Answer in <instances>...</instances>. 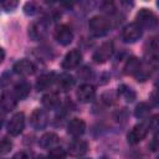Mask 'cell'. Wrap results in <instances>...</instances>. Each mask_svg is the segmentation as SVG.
Returning <instances> with one entry per match:
<instances>
[{
  "label": "cell",
  "instance_id": "cell-1",
  "mask_svg": "<svg viewBox=\"0 0 159 159\" xmlns=\"http://www.w3.org/2000/svg\"><path fill=\"white\" fill-rule=\"evenodd\" d=\"M88 27H89V31L94 36L102 37V36H104V35H107L109 32V30H111V21L107 17H104V16L96 15V16L89 19Z\"/></svg>",
  "mask_w": 159,
  "mask_h": 159
},
{
  "label": "cell",
  "instance_id": "cell-2",
  "mask_svg": "<svg viewBox=\"0 0 159 159\" xmlns=\"http://www.w3.org/2000/svg\"><path fill=\"white\" fill-rule=\"evenodd\" d=\"M135 20L142 29H154L159 24L157 15L148 9H140L135 16Z\"/></svg>",
  "mask_w": 159,
  "mask_h": 159
},
{
  "label": "cell",
  "instance_id": "cell-3",
  "mask_svg": "<svg viewBox=\"0 0 159 159\" xmlns=\"http://www.w3.org/2000/svg\"><path fill=\"white\" fill-rule=\"evenodd\" d=\"M142 36H143V29L137 22L128 24L127 26H124V29L122 31V39L127 43L137 42Z\"/></svg>",
  "mask_w": 159,
  "mask_h": 159
},
{
  "label": "cell",
  "instance_id": "cell-4",
  "mask_svg": "<svg viewBox=\"0 0 159 159\" xmlns=\"http://www.w3.org/2000/svg\"><path fill=\"white\" fill-rule=\"evenodd\" d=\"M114 52V46L112 41L103 42L93 53V61L96 63H104L107 62Z\"/></svg>",
  "mask_w": 159,
  "mask_h": 159
},
{
  "label": "cell",
  "instance_id": "cell-5",
  "mask_svg": "<svg viewBox=\"0 0 159 159\" xmlns=\"http://www.w3.org/2000/svg\"><path fill=\"white\" fill-rule=\"evenodd\" d=\"M24 127H25V116H24V113L19 112V113H15L10 118V120L7 122L6 129H7V133L10 135L16 137V135L22 133Z\"/></svg>",
  "mask_w": 159,
  "mask_h": 159
},
{
  "label": "cell",
  "instance_id": "cell-6",
  "mask_svg": "<svg viewBox=\"0 0 159 159\" xmlns=\"http://www.w3.org/2000/svg\"><path fill=\"white\" fill-rule=\"evenodd\" d=\"M148 130H149L148 124H145V123L135 124V125L130 129V132L128 133V135H127L128 143H129V144H138L139 142H142V140L147 137Z\"/></svg>",
  "mask_w": 159,
  "mask_h": 159
},
{
  "label": "cell",
  "instance_id": "cell-7",
  "mask_svg": "<svg viewBox=\"0 0 159 159\" xmlns=\"http://www.w3.org/2000/svg\"><path fill=\"white\" fill-rule=\"evenodd\" d=\"M53 36H55V40L62 46L70 45L73 40V32H72L71 27L67 25H58L55 30Z\"/></svg>",
  "mask_w": 159,
  "mask_h": 159
},
{
  "label": "cell",
  "instance_id": "cell-8",
  "mask_svg": "<svg viewBox=\"0 0 159 159\" xmlns=\"http://www.w3.org/2000/svg\"><path fill=\"white\" fill-rule=\"evenodd\" d=\"M48 123V116L46 113L45 109H40V108H36L34 109V112L31 113L30 116V124L34 129H43Z\"/></svg>",
  "mask_w": 159,
  "mask_h": 159
},
{
  "label": "cell",
  "instance_id": "cell-9",
  "mask_svg": "<svg viewBox=\"0 0 159 159\" xmlns=\"http://www.w3.org/2000/svg\"><path fill=\"white\" fill-rule=\"evenodd\" d=\"M47 34V24L45 20H39L29 26V36L34 41L42 40Z\"/></svg>",
  "mask_w": 159,
  "mask_h": 159
},
{
  "label": "cell",
  "instance_id": "cell-10",
  "mask_svg": "<svg viewBox=\"0 0 159 159\" xmlns=\"http://www.w3.org/2000/svg\"><path fill=\"white\" fill-rule=\"evenodd\" d=\"M82 61V53L78 50H71L66 53V56L62 60V67L65 70H73L80 66Z\"/></svg>",
  "mask_w": 159,
  "mask_h": 159
},
{
  "label": "cell",
  "instance_id": "cell-11",
  "mask_svg": "<svg viewBox=\"0 0 159 159\" xmlns=\"http://www.w3.org/2000/svg\"><path fill=\"white\" fill-rule=\"evenodd\" d=\"M12 70H14V72L16 75H20V76H30V75L35 73L36 66L30 60L24 58V60H19L17 62H15Z\"/></svg>",
  "mask_w": 159,
  "mask_h": 159
},
{
  "label": "cell",
  "instance_id": "cell-12",
  "mask_svg": "<svg viewBox=\"0 0 159 159\" xmlns=\"http://www.w3.org/2000/svg\"><path fill=\"white\" fill-rule=\"evenodd\" d=\"M76 96L78 98L80 102L82 103H88L91 101H93L94 96H96V89L91 83H83L78 87Z\"/></svg>",
  "mask_w": 159,
  "mask_h": 159
},
{
  "label": "cell",
  "instance_id": "cell-13",
  "mask_svg": "<svg viewBox=\"0 0 159 159\" xmlns=\"http://www.w3.org/2000/svg\"><path fill=\"white\" fill-rule=\"evenodd\" d=\"M86 130V123L81 118H72L67 123V133L75 138H80Z\"/></svg>",
  "mask_w": 159,
  "mask_h": 159
},
{
  "label": "cell",
  "instance_id": "cell-14",
  "mask_svg": "<svg viewBox=\"0 0 159 159\" xmlns=\"http://www.w3.org/2000/svg\"><path fill=\"white\" fill-rule=\"evenodd\" d=\"M31 91V86L26 80H21L19 82L15 83L14 88H12V96L16 98V101H21L25 99Z\"/></svg>",
  "mask_w": 159,
  "mask_h": 159
},
{
  "label": "cell",
  "instance_id": "cell-15",
  "mask_svg": "<svg viewBox=\"0 0 159 159\" xmlns=\"http://www.w3.org/2000/svg\"><path fill=\"white\" fill-rule=\"evenodd\" d=\"M87 149H88V144L83 139H80V138H75L68 145V152L73 157L83 155L87 152Z\"/></svg>",
  "mask_w": 159,
  "mask_h": 159
},
{
  "label": "cell",
  "instance_id": "cell-16",
  "mask_svg": "<svg viewBox=\"0 0 159 159\" xmlns=\"http://www.w3.org/2000/svg\"><path fill=\"white\" fill-rule=\"evenodd\" d=\"M57 77L53 72H47V73H43L41 75L37 81H36V89L37 91H43V89H47L50 88L55 82H56Z\"/></svg>",
  "mask_w": 159,
  "mask_h": 159
},
{
  "label": "cell",
  "instance_id": "cell-17",
  "mask_svg": "<svg viewBox=\"0 0 159 159\" xmlns=\"http://www.w3.org/2000/svg\"><path fill=\"white\" fill-rule=\"evenodd\" d=\"M142 68V62L138 57H130L127 60L125 65H124V73L125 75H133V76H137L138 72L140 71Z\"/></svg>",
  "mask_w": 159,
  "mask_h": 159
},
{
  "label": "cell",
  "instance_id": "cell-18",
  "mask_svg": "<svg viewBox=\"0 0 159 159\" xmlns=\"http://www.w3.org/2000/svg\"><path fill=\"white\" fill-rule=\"evenodd\" d=\"M56 83H57V87H58L61 91L66 92V91H70V89L73 87V84H75V78H73L70 73H61V75L57 77Z\"/></svg>",
  "mask_w": 159,
  "mask_h": 159
},
{
  "label": "cell",
  "instance_id": "cell-19",
  "mask_svg": "<svg viewBox=\"0 0 159 159\" xmlns=\"http://www.w3.org/2000/svg\"><path fill=\"white\" fill-rule=\"evenodd\" d=\"M60 104V98L57 93L55 92H48L42 96V106L47 109H55Z\"/></svg>",
  "mask_w": 159,
  "mask_h": 159
},
{
  "label": "cell",
  "instance_id": "cell-20",
  "mask_svg": "<svg viewBox=\"0 0 159 159\" xmlns=\"http://www.w3.org/2000/svg\"><path fill=\"white\" fill-rule=\"evenodd\" d=\"M58 143V137H57V134H55V133H45L41 138H40V140H39V145L41 147V148H43V149H47V148H53L56 144Z\"/></svg>",
  "mask_w": 159,
  "mask_h": 159
},
{
  "label": "cell",
  "instance_id": "cell-21",
  "mask_svg": "<svg viewBox=\"0 0 159 159\" xmlns=\"http://www.w3.org/2000/svg\"><path fill=\"white\" fill-rule=\"evenodd\" d=\"M16 106V98L12 96V93L10 94H7V93H2V96H1V109H2V112L5 113V112H9V111H11L14 107Z\"/></svg>",
  "mask_w": 159,
  "mask_h": 159
},
{
  "label": "cell",
  "instance_id": "cell-22",
  "mask_svg": "<svg viewBox=\"0 0 159 159\" xmlns=\"http://www.w3.org/2000/svg\"><path fill=\"white\" fill-rule=\"evenodd\" d=\"M150 114V106L145 102H140L139 104H137L135 109H134V116L137 118H147Z\"/></svg>",
  "mask_w": 159,
  "mask_h": 159
},
{
  "label": "cell",
  "instance_id": "cell-23",
  "mask_svg": "<svg viewBox=\"0 0 159 159\" xmlns=\"http://www.w3.org/2000/svg\"><path fill=\"white\" fill-rule=\"evenodd\" d=\"M67 152L62 147H53L47 154V159H66Z\"/></svg>",
  "mask_w": 159,
  "mask_h": 159
},
{
  "label": "cell",
  "instance_id": "cell-24",
  "mask_svg": "<svg viewBox=\"0 0 159 159\" xmlns=\"http://www.w3.org/2000/svg\"><path fill=\"white\" fill-rule=\"evenodd\" d=\"M118 92H119V94H122V96L125 98L127 102H133L134 98H135V93H134V91H133L132 88L124 86V84L120 86V87L118 88Z\"/></svg>",
  "mask_w": 159,
  "mask_h": 159
},
{
  "label": "cell",
  "instance_id": "cell-25",
  "mask_svg": "<svg viewBox=\"0 0 159 159\" xmlns=\"http://www.w3.org/2000/svg\"><path fill=\"white\" fill-rule=\"evenodd\" d=\"M39 10H40L39 9V5L36 2H34V1H29V2H26L24 5V12L26 15H30V16L36 15L39 12Z\"/></svg>",
  "mask_w": 159,
  "mask_h": 159
},
{
  "label": "cell",
  "instance_id": "cell-26",
  "mask_svg": "<svg viewBox=\"0 0 159 159\" xmlns=\"http://www.w3.org/2000/svg\"><path fill=\"white\" fill-rule=\"evenodd\" d=\"M148 128L154 133H159V114L150 117V119L148 120Z\"/></svg>",
  "mask_w": 159,
  "mask_h": 159
},
{
  "label": "cell",
  "instance_id": "cell-27",
  "mask_svg": "<svg viewBox=\"0 0 159 159\" xmlns=\"http://www.w3.org/2000/svg\"><path fill=\"white\" fill-rule=\"evenodd\" d=\"M11 148H12L11 140L7 139V138H2V139H1V143H0V154H1V155L7 154V153L11 150Z\"/></svg>",
  "mask_w": 159,
  "mask_h": 159
},
{
  "label": "cell",
  "instance_id": "cell-28",
  "mask_svg": "<svg viewBox=\"0 0 159 159\" xmlns=\"http://www.w3.org/2000/svg\"><path fill=\"white\" fill-rule=\"evenodd\" d=\"M32 158H34V153L29 149H24V150L17 152L12 159H32Z\"/></svg>",
  "mask_w": 159,
  "mask_h": 159
},
{
  "label": "cell",
  "instance_id": "cell-29",
  "mask_svg": "<svg viewBox=\"0 0 159 159\" xmlns=\"http://www.w3.org/2000/svg\"><path fill=\"white\" fill-rule=\"evenodd\" d=\"M17 5H19V2L15 0H5L1 2V7L4 11H12Z\"/></svg>",
  "mask_w": 159,
  "mask_h": 159
},
{
  "label": "cell",
  "instance_id": "cell-30",
  "mask_svg": "<svg viewBox=\"0 0 159 159\" xmlns=\"http://www.w3.org/2000/svg\"><path fill=\"white\" fill-rule=\"evenodd\" d=\"M4 57H5V52H4V50L1 48V62L4 61Z\"/></svg>",
  "mask_w": 159,
  "mask_h": 159
},
{
  "label": "cell",
  "instance_id": "cell-31",
  "mask_svg": "<svg viewBox=\"0 0 159 159\" xmlns=\"http://www.w3.org/2000/svg\"><path fill=\"white\" fill-rule=\"evenodd\" d=\"M155 86H157V89L159 91V78H158V81H157V83H155Z\"/></svg>",
  "mask_w": 159,
  "mask_h": 159
},
{
  "label": "cell",
  "instance_id": "cell-32",
  "mask_svg": "<svg viewBox=\"0 0 159 159\" xmlns=\"http://www.w3.org/2000/svg\"><path fill=\"white\" fill-rule=\"evenodd\" d=\"M157 6H158V7H159V0H158V1H157Z\"/></svg>",
  "mask_w": 159,
  "mask_h": 159
},
{
  "label": "cell",
  "instance_id": "cell-33",
  "mask_svg": "<svg viewBox=\"0 0 159 159\" xmlns=\"http://www.w3.org/2000/svg\"><path fill=\"white\" fill-rule=\"evenodd\" d=\"M82 159H89V158H82Z\"/></svg>",
  "mask_w": 159,
  "mask_h": 159
},
{
  "label": "cell",
  "instance_id": "cell-34",
  "mask_svg": "<svg viewBox=\"0 0 159 159\" xmlns=\"http://www.w3.org/2000/svg\"><path fill=\"white\" fill-rule=\"evenodd\" d=\"M157 159H159V157H158V158H157Z\"/></svg>",
  "mask_w": 159,
  "mask_h": 159
}]
</instances>
